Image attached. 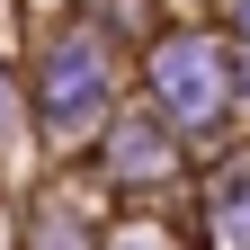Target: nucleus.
Wrapping results in <instances>:
<instances>
[{
  "mask_svg": "<svg viewBox=\"0 0 250 250\" xmlns=\"http://www.w3.org/2000/svg\"><path fill=\"white\" fill-rule=\"evenodd\" d=\"M152 89H161V107L206 125L224 116V54H214L206 36H179V45H152Z\"/></svg>",
  "mask_w": 250,
  "mask_h": 250,
  "instance_id": "obj_1",
  "label": "nucleus"
},
{
  "mask_svg": "<svg viewBox=\"0 0 250 250\" xmlns=\"http://www.w3.org/2000/svg\"><path fill=\"white\" fill-rule=\"evenodd\" d=\"M45 116L62 125V134L107 116V62H99L89 36H62V45L45 54Z\"/></svg>",
  "mask_w": 250,
  "mask_h": 250,
  "instance_id": "obj_2",
  "label": "nucleus"
},
{
  "mask_svg": "<svg viewBox=\"0 0 250 250\" xmlns=\"http://www.w3.org/2000/svg\"><path fill=\"white\" fill-rule=\"evenodd\" d=\"M214 224H224V241H250V161L224 170V188H214Z\"/></svg>",
  "mask_w": 250,
  "mask_h": 250,
  "instance_id": "obj_3",
  "label": "nucleus"
},
{
  "mask_svg": "<svg viewBox=\"0 0 250 250\" xmlns=\"http://www.w3.org/2000/svg\"><path fill=\"white\" fill-rule=\"evenodd\" d=\"M116 250H161V232H125V241H116Z\"/></svg>",
  "mask_w": 250,
  "mask_h": 250,
  "instance_id": "obj_4",
  "label": "nucleus"
},
{
  "mask_svg": "<svg viewBox=\"0 0 250 250\" xmlns=\"http://www.w3.org/2000/svg\"><path fill=\"white\" fill-rule=\"evenodd\" d=\"M0 116H9V89H0Z\"/></svg>",
  "mask_w": 250,
  "mask_h": 250,
  "instance_id": "obj_5",
  "label": "nucleus"
},
{
  "mask_svg": "<svg viewBox=\"0 0 250 250\" xmlns=\"http://www.w3.org/2000/svg\"><path fill=\"white\" fill-rule=\"evenodd\" d=\"M241 27H250V0H241Z\"/></svg>",
  "mask_w": 250,
  "mask_h": 250,
  "instance_id": "obj_6",
  "label": "nucleus"
}]
</instances>
